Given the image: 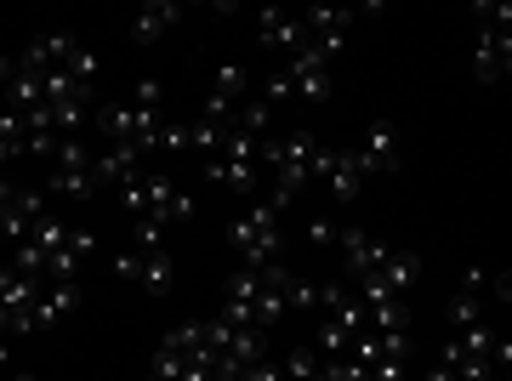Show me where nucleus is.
Returning <instances> with one entry per match:
<instances>
[{"mask_svg": "<svg viewBox=\"0 0 512 381\" xmlns=\"http://www.w3.org/2000/svg\"><path fill=\"white\" fill-rule=\"evenodd\" d=\"M478 18V63L473 74L484 80V86H495L501 74L512 69V6L501 0V6H473Z\"/></svg>", "mask_w": 512, "mask_h": 381, "instance_id": "1", "label": "nucleus"}, {"mask_svg": "<svg viewBox=\"0 0 512 381\" xmlns=\"http://www.w3.org/2000/svg\"><path fill=\"white\" fill-rule=\"evenodd\" d=\"M228 245L239 251V268H268V262H279V245H285L279 217L262 200H251V211L228 228Z\"/></svg>", "mask_w": 512, "mask_h": 381, "instance_id": "2", "label": "nucleus"}, {"mask_svg": "<svg viewBox=\"0 0 512 381\" xmlns=\"http://www.w3.org/2000/svg\"><path fill=\"white\" fill-rule=\"evenodd\" d=\"M308 177L325 188L330 200H359V188H365V171H359V154L353 148H313V165Z\"/></svg>", "mask_w": 512, "mask_h": 381, "instance_id": "3", "label": "nucleus"}, {"mask_svg": "<svg viewBox=\"0 0 512 381\" xmlns=\"http://www.w3.org/2000/svg\"><path fill=\"white\" fill-rule=\"evenodd\" d=\"M353 18H359V12H342V6H313V12H302V35H308V46L319 57H336L342 46H348V35H353Z\"/></svg>", "mask_w": 512, "mask_h": 381, "instance_id": "4", "label": "nucleus"}, {"mask_svg": "<svg viewBox=\"0 0 512 381\" xmlns=\"http://www.w3.org/2000/svg\"><path fill=\"white\" fill-rule=\"evenodd\" d=\"M279 69L291 74V91L296 103H325L330 97V57H319L313 46H302V52H291Z\"/></svg>", "mask_w": 512, "mask_h": 381, "instance_id": "5", "label": "nucleus"}, {"mask_svg": "<svg viewBox=\"0 0 512 381\" xmlns=\"http://www.w3.org/2000/svg\"><path fill=\"white\" fill-rule=\"evenodd\" d=\"M353 154H359V171H365V177H376V171H399L404 131L393 126V120H376V126L365 131V143L353 148Z\"/></svg>", "mask_w": 512, "mask_h": 381, "instance_id": "6", "label": "nucleus"}, {"mask_svg": "<svg viewBox=\"0 0 512 381\" xmlns=\"http://www.w3.org/2000/svg\"><path fill=\"white\" fill-rule=\"evenodd\" d=\"M256 40H262L268 52H285V57L308 46V35H302V18H296V12H279V6L256 12Z\"/></svg>", "mask_w": 512, "mask_h": 381, "instance_id": "7", "label": "nucleus"}, {"mask_svg": "<svg viewBox=\"0 0 512 381\" xmlns=\"http://www.w3.org/2000/svg\"><path fill=\"white\" fill-rule=\"evenodd\" d=\"M92 251H97V239L86 234V228H69V239H63L52 251V262H46V279H52V285H74L80 268L92 262Z\"/></svg>", "mask_w": 512, "mask_h": 381, "instance_id": "8", "label": "nucleus"}, {"mask_svg": "<svg viewBox=\"0 0 512 381\" xmlns=\"http://www.w3.org/2000/svg\"><path fill=\"white\" fill-rule=\"evenodd\" d=\"M336 245H342V256H348V273L353 279H365V273H376L393 256V245H382V239H370L365 228H336Z\"/></svg>", "mask_w": 512, "mask_h": 381, "instance_id": "9", "label": "nucleus"}, {"mask_svg": "<svg viewBox=\"0 0 512 381\" xmlns=\"http://www.w3.org/2000/svg\"><path fill=\"white\" fill-rule=\"evenodd\" d=\"M177 23H183V6H177V0H148V6H137V18H131V40H137V46H154V40H165Z\"/></svg>", "mask_w": 512, "mask_h": 381, "instance_id": "10", "label": "nucleus"}, {"mask_svg": "<svg viewBox=\"0 0 512 381\" xmlns=\"http://www.w3.org/2000/svg\"><path fill=\"white\" fill-rule=\"evenodd\" d=\"M205 177L211 182H222V188H228V194H239V200H256V194H262V165L256 160H205Z\"/></svg>", "mask_w": 512, "mask_h": 381, "instance_id": "11", "label": "nucleus"}, {"mask_svg": "<svg viewBox=\"0 0 512 381\" xmlns=\"http://www.w3.org/2000/svg\"><path fill=\"white\" fill-rule=\"evenodd\" d=\"M40 217H46V200H40L35 188H18L12 205H6V217H0V239H6V245H23Z\"/></svg>", "mask_w": 512, "mask_h": 381, "instance_id": "12", "label": "nucleus"}, {"mask_svg": "<svg viewBox=\"0 0 512 381\" xmlns=\"http://www.w3.org/2000/svg\"><path fill=\"white\" fill-rule=\"evenodd\" d=\"M131 177H143V154H137V143L103 148V154L92 160V182H109V188H126Z\"/></svg>", "mask_w": 512, "mask_h": 381, "instance_id": "13", "label": "nucleus"}, {"mask_svg": "<svg viewBox=\"0 0 512 381\" xmlns=\"http://www.w3.org/2000/svg\"><path fill=\"white\" fill-rule=\"evenodd\" d=\"M131 285L148 296H171L177 291V262L171 251H137V273H131Z\"/></svg>", "mask_w": 512, "mask_h": 381, "instance_id": "14", "label": "nucleus"}, {"mask_svg": "<svg viewBox=\"0 0 512 381\" xmlns=\"http://www.w3.org/2000/svg\"><path fill=\"white\" fill-rule=\"evenodd\" d=\"M40 103H46V74L29 69V63H18V69H12V80H6V109L29 114V109H40Z\"/></svg>", "mask_w": 512, "mask_h": 381, "instance_id": "15", "label": "nucleus"}, {"mask_svg": "<svg viewBox=\"0 0 512 381\" xmlns=\"http://www.w3.org/2000/svg\"><path fill=\"white\" fill-rule=\"evenodd\" d=\"M370 279H376L387 296H404V291H410V285L421 279V256H416V251H399V245H393V256H387V262L370 273Z\"/></svg>", "mask_w": 512, "mask_h": 381, "instance_id": "16", "label": "nucleus"}, {"mask_svg": "<svg viewBox=\"0 0 512 381\" xmlns=\"http://www.w3.org/2000/svg\"><path fill=\"white\" fill-rule=\"evenodd\" d=\"M222 137H228V126H222V120H205V114H194V120H188V154L217 160V154H222Z\"/></svg>", "mask_w": 512, "mask_h": 381, "instance_id": "17", "label": "nucleus"}, {"mask_svg": "<svg viewBox=\"0 0 512 381\" xmlns=\"http://www.w3.org/2000/svg\"><path fill=\"white\" fill-rule=\"evenodd\" d=\"M319 364H325V359H319L308 342H296L291 353L279 359V370H285V381H325V376H319Z\"/></svg>", "mask_w": 512, "mask_h": 381, "instance_id": "18", "label": "nucleus"}, {"mask_svg": "<svg viewBox=\"0 0 512 381\" xmlns=\"http://www.w3.org/2000/svg\"><path fill=\"white\" fill-rule=\"evenodd\" d=\"M23 154V114L0 109V165H12Z\"/></svg>", "mask_w": 512, "mask_h": 381, "instance_id": "19", "label": "nucleus"}, {"mask_svg": "<svg viewBox=\"0 0 512 381\" xmlns=\"http://www.w3.org/2000/svg\"><path fill=\"white\" fill-rule=\"evenodd\" d=\"M365 330H410V313H404V302H376V308H365Z\"/></svg>", "mask_w": 512, "mask_h": 381, "instance_id": "20", "label": "nucleus"}, {"mask_svg": "<svg viewBox=\"0 0 512 381\" xmlns=\"http://www.w3.org/2000/svg\"><path fill=\"white\" fill-rule=\"evenodd\" d=\"M57 171H92V148L80 143V137H57Z\"/></svg>", "mask_w": 512, "mask_h": 381, "instance_id": "21", "label": "nucleus"}, {"mask_svg": "<svg viewBox=\"0 0 512 381\" xmlns=\"http://www.w3.org/2000/svg\"><path fill=\"white\" fill-rule=\"evenodd\" d=\"M160 347H171V353H183V359H194L205 347V325H177V330H165Z\"/></svg>", "mask_w": 512, "mask_h": 381, "instance_id": "22", "label": "nucleus"}, {"mask_svg": "<svg viewBox=\"0 0 512 381\" xmlns=\"http://www.w3.org/2000/svg\"><path fill=\"white\" fill-rule=\"evenodd\" d=\"M319 376L325 381H370V364H359L353 353H336V359L319 364Z\"/></svg>", "mask_w": 512, "mask_h": 381, "instance_id": "23", "label": "nucleus"}, {"mask_svg": "<svg viewBox=\"0 0 512 381\" xmlns=\"http://www.w3.org/2000/svg\"><path fill=\"white\" fill-rule=\"evenodd\" d=\"M69 239V222H57V217H40L35 228H29V245H40L46 251V262H52V251Z\"/></svg>", "mask_w": 512, "mask_h": 381, "instance_id": "24", "label": "nucleus"}, {"mask_svg": "<svg viewBox=\"0 0 512 381\" xmlns=\"http://www.w3.org/2000/svg\"><path fill=\"white\" fill-rule=\"evenodd\" d=\"M467 325H484V302L456 291V302H450V330H467Z\"/></svg>", "mask_w": 512, "mask_h": 381, "instance_id": "25", "label": "nucleus"}, {"mask_svg": "<svg viewBox=\"0 0 512 381\" xmlns=\"http://www.w3.org/2000/svg\"><path fill=\"white\" fill-rule=\"evenodd\" d=\"M285 308H291V313H319V285L291 279V285H285Z\"/></svg>", "mask_w": 512, "mask_h": 381, "instance_id": "26", "label": "nucleus"}, {"mask_svg": "<svg viewBox=\"0 0 512 381\" xmlns=\"http://www.w3.org/2000/svg\"><path fill=\"white\" fill-rule=\"evenodd\" d=\"M52 194H63V200L92 194V171H52Z\"/></svg>", "mask_w": 512, "mask_h": 381, "instance_id": "27", "label": "nucleus"}, {"mask_svg": "<svg viewBox=\"0 0 512 381\" xmlns=\"http://www.w3.org/2000/svg\"><path fill=\"white\" fill-rule=\"evenodd\" d=\"M211 91L228 97V103H239V97H245V69H239V63H222L217 80H211Z\"/></svg>", "mask_w": 512, "mask_h": 381, "instance_id": "28", "label": "nucleus"}, {"mask_svg": "<svg viewBox=\"0 0 512 381\" xmlns=\"http://www.w3.org/2000/svg\"><path fill=\"white\" fill-rule=\"evenodd\" d=\"M348 330L336 325V319H325V325H319V347H313V353H319V359H336V353H348Z\"/></svg>", "mask_w": 512, "mask_h": 381, "instance_id": "29", "label": "nucleus"}, {"mask_svg": "<svg viewBox=\"0 0 512 381\" xmlns=\"http://www.w3.org/2000/svg\"><path fill=\"white\" fill-rule=\"evenodd\" d=\"M12 268H18L23 279H46V251L23 239V245H18V256H12Z\"/></svg>", "mask_w": 512, "mask_h": 381, "instance_id": "30", "label": "nucleus"}, {"mask_svg": "<svg viewBox=\"0 0 512 381\" xmlns=\"http://www.w3.org/2000/svg\"><path fill=\"white\" fill-rule=\"evenodd\" d=\"M262 103H268V109H285V103H296L291 74H285V69H274V74H268V86H262Z\"/></svg>", "mask_w": 512, "mask_h": 381, "instance_id": "31", "label": "nucleus"}, {"mask_svg": "<svg viewBox=\"0 0 512 381\" xmlns=\"http://www.w3.org/2000/svg\"><path fill=\"white\" fill-rule=\"evenodd\" d=\"M63 74H69L74 86H92V74H97V57L86 52V46H80V52H74L69 63H63Z\"/></svg>", "mask_w": 512, "mask_h": 381, "instance_id": "32", "label": "nucleus"}, {"mask_svg": "<svg viewBox=\"0 0 512 381\" xmlns=\"http://www.w3.org/2000/svg\"><path fill=\"white\" fill-rule=\"evenodd\" d=\"M160 103H165V80H160V74H148L143 86H137V109H143V114H160Z\"/></svg>", "mask_w": 512, "mask_h": 381, "instance_id": "33", "label": "nucleus"}, {"mask_svg": "<svg viewBox=\"0 0 512 381\" xmlns=\"http://www.w3.org/2000/svg\"><path fill=\"white\" fill-rule=\"evenodd\" d=\"M137 251H165V222L137 217Z\"/></svg>", "mask_w": 512, "mask_h": 381, "instance_id": "34", "label": "nucleus"}, {"mask_svg": "<svg viewBox=\"0 0 512 381\" xmlns=\"http://www.w3.org/2000/svg\"><path fill=\"white\" fill-rule=\"evenodd\" d=\"M370 381H410V359H376Z\"/></svg>", "mask_w": 512, "mask_h": 381, "instance_id": "35", "label": "nucleus"}, {"mask_svg": "<svg viewBox=\"0 0 512 381\" xmlns=\"http://www.w3.org/2000/svg\"><path fill=\"white\" fill-rule=\"evenodd\" d=\"M239 381H285V370H279V359H256L239 370Z\"/></svg>", "mask_w": 512, "mask_h": 381, "instance_id": "36", "label": "nucleus"}, {"mask_svg": "<svg viewBox=\"0 0 512 381\" xmlns=\"http://www.w3.org/2000/svg\"><path fill=\"white\" fill-rule=\"evenodd\" d=\"M336 228H342V222L313 217V222H308V239H313V245H336Z\"/></svg>", "mask_w": 512, "mask_h": 381, "instance_id": "37", "label": "nucleus"}, {"mask_svg": "<svg viewBox=\"0 0 512 381\" xmlns=\"http://www.w3.org/2000/svg\"><path fill=\"white\" fill-rule=\"evenodd\" d=\"M12 194H18V188H12V182L0 177V217H6V205H12Z\"/></svg>", "mask_w": 512, "mask_h": 381, "instance_id": "38", "label": "nucleus"}, {"mask_svg": "<svg viewBox=\"0 0 512 381\" xmlns=\"http://www.w3.org/2000/svg\"><path fill=\"white\" fill-rule=\"evenodd\" d=\"M6 381H40V376H29V370H18V376H6Z\"/></svg>", "mask_w": 512, "mask_h": 381, "instance_id": "39", "label": "nucleus"}, {"mask_svg": "<svg viewBox=\"0 0 512 381\" xmlns=\"http://www.w3.org/2000/svg\"><path fill=\"white\" fill-rule=\"evenodd\" d=\"M6 359H12V347H6V342H0V364H6Z\"/></svg>", "mask_w": 512, "mask_h": 381, "instance_id": "40", "label": "nucleus"}, {"mask_svg": "<svg viewBox=\"0 0 512 381\" xmlns=\"http://www.w3.org/2000/svg\"><path fill=\"white\" fill-rule=\"evenodd\" d=\"M143 381H160V376H143Z\"/></svg>", "mask_w": 512, "mask_h": 381, "instance_id": "41", "label": "nucleus"}]
</instances>
